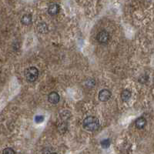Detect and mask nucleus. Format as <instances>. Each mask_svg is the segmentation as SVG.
<instances>
[{
  "mask_svg": "<svg viewBox=\"0 0 154 154\" xmlns=\"http://www.w3.org/2000/svg\"><path fill=\"white\" fill-rule=\"evenodd\" d=\"M99 126V121L95 117H88L82 122V127L88 131H95Z\"/></svg>",
  "mask_w": 154,
  "mask_h": 154,
  "instance_id": "f257e3e1",
  "label": "nucleus"
},
{
  "mask_svg": "<svg viewBox=\"0 0 154 154\" xmlns=\"http://www.w3.org/2000/svg\"><path fill=\"white\" fill-rule=\"evenodd\" d=\"M25 76L27 81L35 82L39 77V70L35 67H29L25 70Z\"/></svg>",
  "mask_w": 154,
  "mask_h": 154,
  "instance_id": "f03ea898",
  "label": "nucleus"
},
{
  "mask_svg": "<svg viewBox=\"0 0 154 154\" xmlns=\"http://www.w3.org/2000/svg\"><path fill=\"white\" fill-rule=\"evenodd\" d=\"M97 41L99 43H102V44H105V43H107L109 40V34L106 31L102 30L100 32H99L96 36Z\"/></svg>",
  "mask_w": 154,
  "mask_h": 154,
  "instance_id": "7ed1b4c3",
  "label": "nucleus"
},
{
  "mask_svg": "<svg viewBox=\"0 0 154 154\" xmlns=\"http://www.w3.org/2000/svg\"><path fill=\"white\" fill-rule=\"evenodd\" d=\"M99 99L101 102H106L110 99L111 97V92L109 91V90L104 89V90H100V92L99 93Z\"/></svg>",
  "mask_w": 154,
  "mask_h": 154,
  "instance_id": "20e7f679",
  "label": "nucleus"
},
{
  "mask_svg": "<svg viewBox=\"0 0 154 154\" xmlns=\"http://www.w3.org/2000/svg\"><path fill=\"white\" fill-rule=\"evenodd\" d=\"M48 100L52 104H57L60 100V97L56 92H52L48 96Z\"/></svg>",
  "mask_w": 154,
  "mask_h": 154,
  "instance_id": "39448f33",
  "label": "nucleus"
},
{
  "mask_svg": "<svg viewBox=\"0 0 154 154\" xmlns=\"http://www.w3.org/2000/svg\"><path fill=\"white\" fill-rule=\"evenodd\" d=\"M59 12V5L57 3H52L49 5L48 13L51 16H55Z\"/></svg>",
  "mask_w": 154,
  "mask_h": 154,
  "instance_id": "423d86ee",
  "label": "nucleus"
},
{
  "mask_svg": "<svg viewBox=\"0 0 154 154\" xmlns=\"http://www.w3.org/2000/svg\"><path fill=\"white\" fill-rule=\"evenodd\" d=\"M147 124V120L144 117H139L138 119H136V122H135V125L137 129H143Z\"/></svg>",
  "mask_w": 154,
  "mask_h": 154,
  "instance_id": "0eeeda50",
  "label": "nucleus"
},
{
  "mask_svg": "<svg viewBox=\"0 0 154 154\" xmlns=\"http://www.w3.org/2000/svg\"><path fill=\"white\" fill-rule=\"evenodd\" d=\"M37 30L40 33H44L45 34V33H47L49 31L48 26L45 22H40L37 25Z\"/></svg>",
  "mask_w": 154,
  "mask_h": 154,
  "instance_id": "6e6552de",
  "label": "nucleus"
},
{
  "mask_svg": "<svg viewBox=\"0 0 154 154\" xmlns=\"http://www.w3.org/2000/svg\"><path fill=\"white\" fill-rule=\"evenodd\" d=\"M22 23L23 25H29L32 23V16L29 14H25L24 15L21 19Z\"/></svg>",
  "mask_w": 154,
  "mask_h": 154,
  "instance_id": "1a4fd4ad",
  "label": "nucleus"
},
{
  "mask_svg": "<svg viewBox=\"0 0 154 154\" xmlns=\"http://www.w3.org/2000/svg\"><path fill=\"white\" fill-rule=\"evenodd\" d=\"M131 97V92L128 90H124L121 93V99L124 102H126L130 99Z\"/></svg>",
  "mask_w": 154,
  "mask_h": 154,
  "instance_id": "9d476101",
  "label": "nucleus"
},
{
  "mask_svg": "<svg viewBox=\"0 0 154 154\" xmlns=\"http://www.w3.org/2000/svg\"><path fill=\"white\" fill-rule=\"evenodd\" d=\"M101 146H102V147L104 148V149H107V148L109 147V146H110V140L109 139L102 140L101 141Z\"/></svg>",
  "mask_w": 154,
  "mask_h": 154,
  "instance_id": "9b49d317",
  "label": "nucleus"
},
{
  "mask_svg": "<svg viewBox=\"0 0 154 154\" xmlns=\"http://www.w3.org/2000/svg\"><path fill=\"white\" fill-rule=\"evenodd\" d=\"M2 154H16V153H15V151L13 150L12 148L8 147V148H5V150H3V151H2Z\"/></svg>",
  "mask_w": 154,
  "mask_h": 154,
  "instance_id": "f8f14e48",
  "label": "nucleus"
},
{
  "mask_svg": "<svg viewBox=\"0 0 154 154\" xmlns=\"http://www.w3.org/2000/svg\"><path fill=\"white\" fill-rule=\"evenodd\" d=\"M43 120H44V117L43 116H36L35 117V121L37 123H40L43 122Z\"/></svg>",
  "mask_w": 154,
  "mask_h": 154,
  "instance_id": "ddd939ff",
  "label": "nucleus"
},
{
  "mask_svg": "<svg viewBox=\"0 0 154 154\" xmlns=\"http://www.w3.org/2000/svg\"><path fill=\"white\" fill-rule=\"evenodd\" d=\"M86 85L89 86H93L94 85H95V81H94V79H90V80H87L86 81Z\"/></svg>",
  "mask_w": 154,
  "mask_h": 154,
  "instance_id": "4468645a",
  "label": "nucleus"
},
{
  "mask_svg": "<svg viewBox=\"0 0 154 154\" xmlns=\"http://www.w3.org/2000/svg\"><path fill=\"white\" fill-rule=\"evenodd\" d=\"M50 154H57V153H50Z\"/></svg>",
  "mask_w": 154,
  "mask_h": 154,
  "instance_id": "2eb2a0df",
  "label": "nucleus"
}]
</instances>
